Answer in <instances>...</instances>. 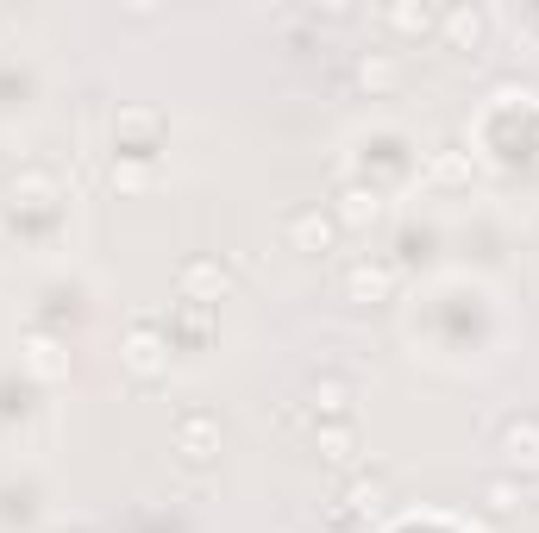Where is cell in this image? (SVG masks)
I'll use <instances>...</instances> for the list:
<instances>
[{
    "label": "cell",
    "instance_id": "5",
    "mask_svg": "<svg viewBox=\"0 0 539 533\" xmlns=\"http://www.w3.org/2000/svg\"><path fill=\"white\" fill-rule=\"evenodd\" d=\"M345 201H351V207H345V220H364V214L377 220V189H351Z\"/></svg>",
    "mask_w": 539,
    "mask_h": 533
},
{
    "label": "cell",
    "instance_id": "3",
    "mask_svg": "<svg viewBox=\"0 0 539 533\" xmlns=\"http://www.w3.org/2000/svg\"><path fill=\"white\" fill-rule=\"evenodd\" d=\"M508 458H514V465H527V471H539V427L533 421L508 427Z\"/></svg>",
    "mask_w": 539,
    "mask_h": 533
},
{
    "label": "cell",
    "instance_id": "2",
    "mask_svg": "<svg viewBox=\"0 0 539 533\" xmlns=\"http://www.w3.org/2000/svg\"><path fill=\"white\" fill-rule=\"evenodd\" d=\"M289 233H295L301 251H326V245H333V220H326V214H301Z\"/></svg>",
    "mask_w": 539,
    "mask_h": 533
},
{
    "label": "cell",
    "instance_id": "1",
    "mask_svg": "<svg viewBox=\"0 0 539 533\" xmlns=\"http://www.w3.org/2000/svg\"><path fill=\"white\" fill-rule=\"evenodd\" d=\"M38 113V76L32 63H0V126H19Z\"/></svg>",
    "mask_w": 539,
    "mask_h": 533
},
{
    "label": "cell",
    "instance_id": "6",
    "mask_svg": "<svg viewBox=\"0 0 539 533\" xmlns=\"http://www.w3.org/2000/svg\"><path fill=\"white\" fill-rule=\"evenodd\" d=\"M351 289H358V295H364V289H377V295H383V289H389V270H370V264H358V270H351Z\"/></svg>",
    "mask_w": 539,
    "mask_h": 533
},
{
    "label": "cell",
    "instance_id": "7",
    "mask_svg": "<svg viewBox=\"0 0 539 533\" xmlns=\"http://www.w3.org/2000/svg\"><path fill=\"white\" fill-rule=\"evenodd\" d=\"M326 458H339V465L351 458V433H345V427H333V433H326Z\"/></svg>",
    "mask_w": 539,
    "mask_h": 533
},
{
    "label": "cell",
    "instance_id": "4",
    "mask_svg": "<svg viewBox=\"0 0 539 533\" xmlns=\"http://www.w3.org/2000/svg\"><path fill=\"white\" fill-rule=\"evenodd\" d=\"M157 352H163V345H157L151 333H132V339H126V358H132V370H157V364H163Z\"/></svg>",
    "mask_w": 539,
    "mask_h": 533
}]
</instances>
